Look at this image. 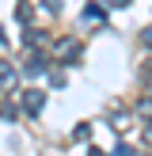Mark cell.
Here are the masks:
<instances>
[{
	"mask_svg": "<svg viewBox=\"0 0 152 156\" xmlns=\"http://www.w3.org/2000/svg\"><path fill=\"white\" fill-rule=\"evenodd\" d=\"M76 57H80V42H76V38H61V42L53 46V61H61V65H72Z\"/></svg>",
	"mask_w": 152,
	"mask_h": 156,
	"instance_id": "obj_1",
	"label": "cell"
},
{
	"mask_svg": "<svg viewBox=\"0 0 152 156\" xmlns=\"http://www.w3.org/2000/svg\"><path fill=\"white\" fill-rule=\"evenodd\" d=\"M42 107H46V91H38V88L23 91V111L27 114H42Z\"/></svg>",
	"mask_w": 152,
	"mask_h": 156,
	"instance_id": "obj_2",
	"label": "cell"
},
{
	"mask_svg": "<svg viewBox=\"0 0 152 156\" xmlns=\"http://www.w3.org/2000/svg\"><path fill=\"white\" fill-rule=\"evenodd\" d=\"M0 88H4V91L15 88V69L8 65V61H0Z\"/></svg>",
	"mask_w": 152,
	"mask_h": 156,
	"instance_id": "obj_3",
	"label": "cell"
},
{
	"mask_svg": "<svg viewBox=\"0 0 152 156\" xmlns=\"http://www.w3.org/2000/svg\"><path fill=\"white\" fill-rule=\"evenodd\" d=\"M42 57H38V53H27V65H23V73H27V76H38V73H42Z\"/></svg>",
	"mask_w": 152,
	"mask_h": 156,
	"instance_id": "obj_4",
	"label": "cell"
},
{
	"mask_svg": "<svg viewBox=\"0 0 152 156\" xmlns=\"http://www.w3.org/2000/svg\"><path fill=\"white\" fill-rule=\"evenodd\" d=\"M27 46H30V50H38V46H46V34H42V30H34V27H30V30H27Z\"/></svg>",
	"mask_w": 152,
	"mask_h": 156,
	"instance_id": "obj_5",
	"label": "cell"
},
{
	"mask_svg": "<svg viewBox=\"0 0 152 156\" xmlns=\"http://www.w3.org/2000/svg\"><path fill=\"white\" fill-rule=\"evenodd\" d=\"M110 126L118 129V133H126V129H129V118H126V114H114V122H110Z\"/></svg>",
	"mask_w": 152,
	"mask_h": 156,
	"instance_id": "obj_6",
	"label": "cell"
},
{
	"mask_svg": "<svg viewBox=\"0 0 152 156\" xmlns=\"http://www.w3.org/2000/svg\"><path fill=\"white\" fill-rule=\"evenodd\" d=\"M137 114H144V118H152V99H141V103H137Z\"/></svg>",
	"mask_w": 152,
	"mask_h": 156,
	"instance_id": "obj_7",
	"label": "cell"
},
{
	"mask_svg": "<svg viewBox=\"0 0 152 156\" xmlns=\"http://www.w3.org/2000/svg\"><path fill=\"white\" fill-rule=\"evenodd\" d=\"M84 19H88V23H99V19H103V12H99V8H88V12H84Z\"/></svg>",
	"mask_w": 152,
	"mask_h": 156,
	"instance_id": "obj_8",
	"label": "cell"
},
{
	"mask_svg": "<svg viewBox=\"0 0 152 156\" xmlns=\"http://www.w3.org/2000/svg\"><path fill=\"white\" fill-rule=\"evenodd\" d=\"M15 15H19L23 23H30V4H19V8H15Z\"/></svg>",
	"mask_w": 152,
	"mask_h": 156,
	"instance_id": "obj_9",
	"label": "cell"
},
{
	"mask_svg": "<svg viewBox=\"0 0 152 156\" xmlns=\"http://www.w3.org/2000/svg\"><path fill=\"white\" fill-rule=\"evenodd\" d=\"M91 137V126H76V141H88Z\"/></svg>",
	"mask_w": 152,
	"mask_h": 156,
	"instance_id": "obj_10",
	"label": "cell"
},
{
	"mask_svg": "<svg viewBox=\"0 0 152 156\" xmlns=\"http://www.w3.org/2000/svg\"><path fill=\"white\" fill-rule=\"evenodd\" d=\"M141 42H144V46L152 50V27H144V30H141Z\"/></svg>",
	"mask_w": 152,
	"mask_h": 156,
	"instance_id": "obj_11",
	"label": "cell"
},
{
	"mask_svg": "<svg viewBox=\"0 0 152 156\" xmlns=\"http://www.w3.org/2000/svg\"><path fill=\"white\" fill-rule=\"evenodd\" d=\"M106 4H110V8H126L129 0H106Z\"/></svg>",
	"mask_w": 152,
	"mask_h": 156,
	"instance_id": "obj_12",
	"label": "cell"
},
{
	"mask_svg": "<svg viewBox=\"0 0 152 156\" xmlns=\"http://www.w3.org/2000/svg\"><path fill=\"white\" fill-rule=\"evenodd\" d=\"M144 141L152 145V122H148V126H144Z\"/></svg>",
	"mask_w": 152,
	"mask_h": 156,
	"instance_id": "obj_13",
	"label": "cell"
}]
</instances>
